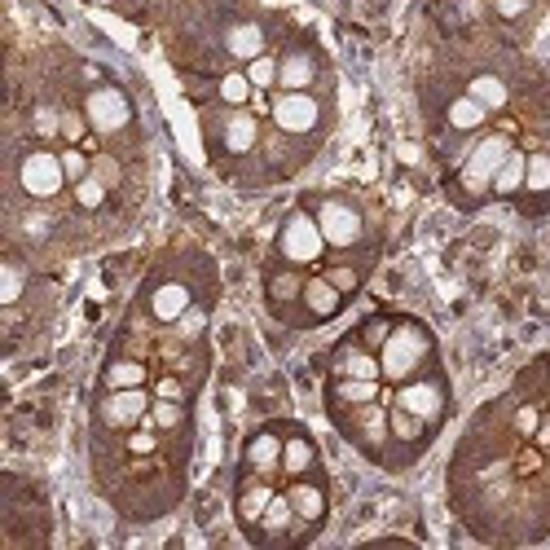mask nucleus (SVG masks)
Wrapping results in <instances>:
<instances>
[{
	"label": "nucleus",
	"mask_w": 550,
	"mask_h": 550,
	"mask_svg": "<svg viewBox=\"0 0 550 550\" xmlns=\"http://www.w3.org/2000/svg\"><path fill=\"white\" fill-rule=\"evenodd\" d=\"M75 198H80V207H102L106 203V181L102 176H84V181H75Z\"/></svg>",
	"instance_id": "27"
},
{
	"label": "nucleus",
	"mask_w": 550,
	"mask_h": 550,
	"mask_svg": "<svg viewBox=\"0 0 550 550\" xmlns=\"http://www.w3.org/2000/svg\"><path fill=\"white\" fill-rule=\"evenodd\" d=\"M308 80H313V58H308V53H291V58H282L278 84L286 88V93H300Z\"/></svg>",
	"instance_id": "20"
},
{
	"label": "nucleus",
	"mask_w": 550,
	"mask_h": 550,
	"mask_svg": "<svg viewBox=\"0 0 550 550\" xmlns=\"http://www.w3.org/2000/svg\"><path fill=\"white\" fill-rule=\"evenodd\" d=\"M62 132L75 141V137H80V132H84V124H80V119H75V115H66V119H62Z\"/></svg>",
	"instance_id": "33"
},
{
	"label": "nucleus",
	"mask_w": 550,
	"mask_h": 550,
	"mask_svg": "<svg viewBox=\"0 0 550 550\" xmlns=\"http://www.w3.org/2000/svg\"><path fill=\"white\" fill-rule=\"evenodd\" d=\"M304 304L313 317H335L339 304H344V295H339V286L330 278H313V282H304Z\"/></svg>",
	"instance_id": "16"
},
{
	"label": "nucleus",
	"mask_w": 550,
	"mask_h": 550,
	"mask_svg": "<svg viewBox=\"0 0 550 550\" xmlns=\"http://www.w3.org/2000/svg\"><path fill=\"white\" fill-rule=\"evenodd\" d=\"M524 190H533V194H546L550 190V154H533V159H528Z\"/></svg>",
	"instance_id": "26"
},
{
	"label": "nucleus",
	"mask_w": 550,
	"mask_h": 550,
	"mask_svg": "<svg viewBox=\"0 0 550 550\" xmlns=\"http://www.w3.org/2000/svg\"><path fill=\"white\" fill-rule=\"evenodd\" d=\"M335 379H383V366L366 348L344 344L339 348V361H335Z\"/></svg>",
	"instance_id": "14"
},
{
	"label": "nucleus",
	"mask_w": 550,
	"mask_h": 550,
	"mask_svg": "<svg viewBox=\"0 0 550 550\" xmlns=\"http://www.w3.org/2000/svg\"><path fill=\"white\" fill-rule=\"evenodd\" d=\"M22 291V273L14 269V264H5V304H14Z\"/></svg>",
	"instance_id": "31"
},
{
	"label": "nucleus",
	"mask_w": 550,
	"mask_h": 550,
	"mask_svg": "<svg viewBox=\"0 0 550 550\" xmlns=\"http://www.w3.org/2000/svg\"><path fill=\"white\" fill-rule=\"evenodd\" d=\"M313 462H317V449L308 445L304 436H291V440L282 445V471H286V476H304Z\"/></svg>",
	"instance_id": "21"
},
{
	"label": "nucleus",
	"mask_w": 550,
	"mask_h": 550,
	"mask_svg": "<svg viewBox=\"0 0 550 550\" xmlns=\"http://www.w3.org/2000/svg\"><path fill=\"white\" fill-rule=\"evenodd\" d=\"M247 80L256 84V88H269L273 80H278V62H273V58H251V66H247Z\"/></svg>",
	"instance_id": "29"
},
{
	"label": "nucleus",
	"mask_w": 550,
	"mask_h": 550,
	"mask_svg": "<svg viewBox=\"0 0 550 550\" xmlns=\"http://www.w3.org/2000/svg\"><path fill=\"white\" fill-rule=\"evenodd\" d=\"M225 146L242 154V150H251L256 146V119L251 115H229V124H225Z\"/></svg>",
	"instance_id": "25"
},
{
	"label": "nucleus",
	"mask_w": 550,
	"mask_h": 550,
	"mask_svg": "<svg viewBox=\"0 0 550 550\" xmlns=\"http://www.w3.org/2000/svg\"><path fill=\"white\" fill-rule=\"evenodd\" d=\"M141 423H150L154 432H176V427L190 423V414H185V401H168V396H159V401L150 405V414L141 418Z\"/></svg>",
	"instance_id": "17"
},
{
	"label": "nucleus",
	"mask_w": 550,
	"mask_h": 550,
	"mask_svg": "<svg viewBox=\"0 0 550 550\" xmlns=\"http://www.w3.org/2000/svg\"><path fill=\"white\" fill-rule=\"evenodd\" d=\"M506 154H511V141L506 137H484L476 150H471L467 159V190H484V185H493V176H498V168L506 163Z\"/></svg>",
	"instance_id": "8"
},
{
	"label": "nucleus",
	"mask_w": 550,
	"mask_h": 550,
	"mask_svg": "<svg viewBox=\"0 0 550 550\" xmlns=\"http://www.w3.org/2000/svg\"><path fill=\"white\" fill-rule=\"evenodd\" d=\"M524 172H528V159L524 154H506V163L498 168V176H493V190L498 194H515V190H524Z\"/></svg>",
	"instance_id": "22"
},
{
	"label": "nucleus",
	"mask_w": 550,
	"mask_h": 550,
	"mask_svg": "<svg viewBox=\"0 0 550 550\" xmlns=\"http://www.w3.org/2000/svg\"><path fill=\"white\" fill-rule=\"evenodd\" d=\"M432 357V339H427V330L423 326H414V322H405V326H396L388 339H383V348H379V366H383V379L388 383H405V379H414L418 370H423V361Z\"/></svg>",
	"instance_id": "1"
},
{
	"label": "nucleus",
	"mask_w": 550,
	"mask_h": 550,
	"mask_svg": "<svg viewBox=\"0 0 550 550\" xmlns=\"http://www.w3.org/2000/svg\"><path fill=\"white\" fill-rule=\"evenodd\" d=\"M467 97H476L484 110H498L506 102V84L498 80V75H476V80L467 84Z\"/></svg>",
	"instance_id": "23"
},
{
	"label": "nucleus",
	"mask_w": 550,
	"mask_h": 550,
	"mask_svg": "<svg viewBox=\"0 0 550 550\" xmlns=\"http://www.w3.org/2000/svg\"><path fill=\"white\" fill-rule=\"evenodd\" d=\"M102 379H106V388H146V366L132 357H119L106 366Z\"/></svg>",
	"instance_id": "19"
},
{
	"label": "nucleus",
	"mask_w": 550,
	"mask_h": 550,
	"mask_svg": "<svg viewBox=\"0 0 550 550\" xmlns=\"http://www.w3.org/2000/svg\"><path fill=\"white\" fill-rule=\"evenodd\" d=\"M300 520L295 515V506L286 493H273V502L264 506V515H260V524H256V537H264V542H278V537L291 533V524Z\"/></svg>",
	"instance_id": "11"
},
{
	"label": "nucleus",
	"mask_w": 550,
	"mask_h": 550,
	"mask_svg": "<svg viewBox=\"0 0 550 550\" xmlns=\"http://www.w3.org/2000/svg\"><path fill=\"white\" fill-rule=\"evenodd\" d=\"M190 308H194V295H190V286H185V282H159L150 291L154 322H181Z\"/></svg>",
	"instance_id": "9"
},
{
	"label": "nucleus",
	"mask_w": 550,
	"mask_h": 550,
	"mask_svg": "<svg viewBox=\"0 0 550 550\" xmlns=\"http://www.w3.org/2000/svg\"><path fill=\"white\" fill-rule=\"evenodd\" d=\"M326 278H330V282H335V286H339V291H348V286H357V273H352V269H330V273H326Z\"/></svg>",
	"instance_id": "32"
},
{
	"label": "nucleus",
	"mask_w": 550,
	"mask_h": 550,
	"mask_svg": "<svg viewBox=\"0 0 550 550\" xmlns=\"http://www.w3.org/2000/svg\"><path fill=\"white\" fill-rule=\"evenodd\" d=\"M251 88H256V84H251L247 75H225V84H220V97H225L229 106H242V102L251 97Z\"/></svg>",
	"instance_id": "28"
},
{
	"label": "nucleus",
	"mask_w": 550,
	"mask_h": 550,
	"mask_svg": "<svg viewBox=\"0 0 550 550\" xmlns=\"http://www.w3.org/2000/svg\"><path fill=\"white\" fill-rule=\"evenodd\" d=\"M278 247H282V256L291 260V264H313L317 256H322V247H326V238H322V225H317L313 216L295 212V216L282 225V238H278Z\"/></svg>",
	"instance_id": "4"
},
{
	"label": "nucleus",
	"mask_w": 550,
	"mask_h": 550,
	"mask_svg": "<svg viewBox=\"0 0 550 550\" xmlns=\"http://www.w3.org/2000/svg\"><path fill=\"white\" fill-rule=\"evenodd\" d=\"M150 405L154 401L146 388H110L106 401L97 405V427H106V432H132L150 414Z\"/></svg>",
	"instance_id": "2"
},
{
	"label": "nucleus",
	"mask_w": 550,
	"mask_h": 550,
	"mask_svg": "<svg viewBox=\"0 0 550 550\" xmlns=\"http://www.w3.org/2000/svg\"><path fill=\"white\" fill-rule=\"evenodd\" d=\"M273 119L286 132H308V128H317V102L308 93H282L273 102Z\"/></svg>",
	"instance_id": "10"
},
{
	"label": "nucleus",
	"mask_w": 550,
	"mask_h": 550,
	"mask_svg": "<svg viewBox=\"0 0 550 550\" xmlns=\"http://www.w3.org/2000/svg\"><path fill=\"white\" fill-rule=\"evenodd\" d=\"M317 225H322V238L330 247H352L361 238V212L352 203H344V198H326L317 207Z\"/></svg>",
	"instance_id": "6"
},
{
	"label": "nucleus",
	"mask_w": 550,
	"mask_h": 550,
	"mask_svg": "<svg viewBox=\"0 0 550 550\" xmlns=\"http://www.w3.org/2000/svg\"><path fill=\"white\" fill-rule=\"evenodd\" d=\"M286 498H291L295 515H300L304 524H322V515H326V489H322V484H313V480H295L291 489H286Z\"/></svg>",
	"instance_id": "13"
},
{
	"label": "nucleus",
	"mask_w": 550,
	"mask_h": 550,
	"mask_svg": "<svg viewBox=\"0 0 550 550\" xmlns=\"http://www.w3.org/2000/svg\"><path fill=\"white\" fill-rule=\"evenodd\" d=\"M484 115H489V110H484L476 97H458L454 106H449V128H458V132H471V128H480L484 124Z\"/></svg>",
	"instance_id": "24"
},
{
	"label": "nucleus",
	"mask_w": 550,
	"mask_h": 550,
	"mask_svg": "<svg viewBox=\"0 0 550 550\" xmlns=\"http://www.w3.org/2000/svg\"><path fill=\"white\" fill-rule=\"evenodd\" d=\"M22 190H27L31 198H53L62 190V181H66V168H62V159L58 154H49V150H31L27 159H22Z\"/></svg>",
	"instance_id": "5"
},
{
	"label": "nucleus",
	"mask_w": 550,
	"mask_h": 550,
	"mask_svg": "<svg viewBox=\"0 0 550 550\" xmlns=\"http://www.w3.org/2000/svg\"><path fill=\"white\" fill-rule=\"evenodd\" d=\"M282 445H286V440H278L273 432H260V436H251V445H247V454H242V462H247L256 476H273V471L282 467Z\"/></svg>",
	"instance_id": "12"
},
{
	"label": "nucleus",
	"mask_w": 550,
	"mask_h": 550,
	"mask_svg": "<svg viewBox=\"0 0 550 550\" xmlns=\"http://www.w3.org/2000/svg\"><path fill=\"white\" fill-rule=\"evenodd\" d=\"M498 9H502V14H524L528 0H498Z\"/></svg>",
	"instance_id": "34"
},
{
	"label": "nucleus",
	"mask_w": 550,
	"mask_h": 550,
	"mask_svg": "<svg viewBox=\"0 0 550 550\" xmlns=\"http://www.w3.org/2000/svg\"><path fill=\"white\" fill-rule=\"evenodd\" d=\"M84 115L97 132H119L132 119V106H128V97L119 93V88H93L88 102H84Z\"/></svg>",
	"instance_id": "7"
},
{
	"label": "nucleus",
	"mask_w": 550,
	"mask_h": 550,
	"mask_svg": "<svg viewBox=\"0 0 550 550\" xmlns=\"http://www.w3.org/2000/svg\"><path fill=\"white\" fill-rule=\"evenodd\" d=\"M62 168H66V176H71V181H84V176H88V159H84L80 150H66V154H62Z\"/></svg>",
	"instance_id": "30"
},
{
	"label": "nucleus",
	"mask_w": 550,
	"mask_h": 550,
	"mask_svg": "<svg viewBox=\"0 0 550 550\" xmlns=\"http://www.w3.org/2000/svg\"><path fill=\"white\" fill-rule=\"evenodd\" d=\"M392 405H401V410H410V414H418L423 423H440L445 418V383L440 379H432V374H414V379H405L401 388H396V396H392Z\"/></svg>",
	"instance_id": "3"
},
{
	"label": "nucleus",
	"mask_w": 550,
	"mask_h": 550,
	"mask_svg": "<svg viewBox=\"0 0 550 550\" xmlns=\"http://www.w3.org/2000/svg\"><path fill=\"white\" fill-rule=\"evenodd\" d=\"M273 502V484L269 480H242V489H238V520L256 533V524H260V515H264V506Z\"/></svg>",
	"instance_id": "15"
},
{
	"label": "nucleus",
	"mask_w": 550,
	"mask_h": 550,
	"mask_svg": "<svg viewBox=\"0 0 550 550\" xmlns=\"http://www.w3.org/2000/svg\"><path fill=\"white\" fill-rule=\"evenodd\" d=\"M225 49L234 53V58H260V49H264V31L256 27V22H238V27L225 36Z\"/></svg>",
	"instance_id": "18"
}]
</instances>
